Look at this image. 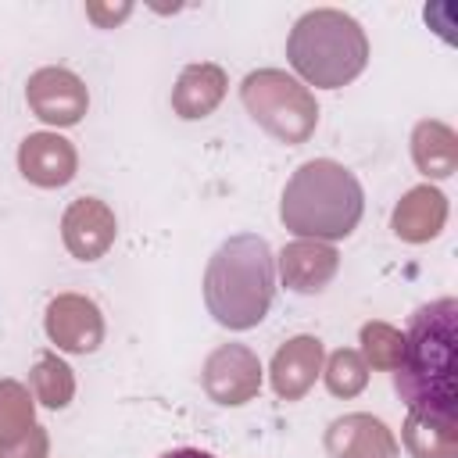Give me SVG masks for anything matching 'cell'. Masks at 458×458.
Wrapping results in <instances>:
<instances>
[{
	"label": "cell",
	"mask_w": 458,
	"mask_h": 458,
	"mask_svg": "<svg viewBox=\"0 0 458 458\" xmlns=\"http://www.w3.org/2000/svg\"><path fill=\"white\" fill-rule=\"evenodd\" d=\"M458 301L440 297L422 304L404 333L401 361L394 369V390L408 404L411 415L429 419L444 429H458Z\"/></svg>",
	"instance_id": "1"
},
{
	"label": "cell",
	"mask_w": 458,
	"mask_h": 458,
	"mask_svg": "<svg viewBox=\"0 0 458 458\" xmlns=\"http://www.w3.org/2000/svg\"><path fill=\"white\" fill-rule=\"evenodd\" d=\"M75 168H79V154L72 140L57 132H29L18 147V172L32 186H43V190L68 186L75 179Z\"/></svg>",
	"instance_id": "10"
},
{
	"label": "cell",
	"mask_w": 458,
	"mask_h": 458,
	"mask_svg": "<svg viewBox=\"0 0 458 458\" xmlns=\"http://www.w3.org/2000/svg\"><path fill=\"white\" fill-rule=\"evenodd\" d=\"M365 211L361 182L351 168L329 157L304 161L283 186L279 218L301 240H344L358 229Z\"/></svg>",
	"instance_id": "2"
},
{
	"label": "cell",
	"mask_w": 458,
	"mask_h": 458,
	"mask_svg": "<svg viewBox=\"0 0 458 458\" xmlns=\"http://www.w3.org/2000/svg\"><path fill=\"white\" fill-rule=\"evenodd\" d=\"M276 265L283 286H290L293 293H322L340 268V254L322 240H293L279 250Z\"/></svg>",
	"instance_id": "12"
},
{
	"label": "cell",
	"mask_w": 458,
	"mask_h": 458,
	"mask_svg": "<svg viewBox=\"0 0 458 458\" xmlns=\"http://www.w3.org/2000/svg\"><path fill=\"white\" fill-rule=\"evenodd\" d=\"M25 104L39 122L64 129V125L82 122V114L89 107V93H86V82L75 72L50 64V68H39V72L29 75Z\"/></svg>",
	"instance_id": "7"
},
{
	"label": "cell",
	"mask_w": 458,
	"mask_h": 458,
	"mask_svg": "<svg viewBox=\"0 0 458 458\" xmlns=\"http://www.w3.org/2000/svg\"><path fill=\"white\" fill-rule=\"evenodd\" d=\"M47 454H50V437L43 426H32L14 444H0V458H47Z\"/></svg>",
	"instance_id": "22"
},
{
	"label": "cell",
	"mask_w": 458,
	"mask_h": 458,
	"mask_svg": "<svg viewBox=\"0 0 458 458\" xmlns=\"http://www.w3.org/2000/svg\"><path fill=\"white\" fill-rule=\"evenodd\" d=\"M47 336L57 344V351L89 354L104 344V315L82 293H57L47 304Z\"/></svg>",
	"instance_id": "8"
},
{
	"label": "cell",
	"mask_w": 458,
	"mask_h": 458,
	"mask_svg": "<svg viewBox=\"0 0 458 458\" xmlns=\"http://www.w3.org/2000/svg\"><path fill=\"white\" fill-rule=\"evenodd\" d=\"M401 347H404V333L390 322H365L361 326V358L369 369L379 372H394L401 361Z\"/></svg>",
	"instance_id": "20"
},
{
	"label": "cell",
	"mask_w": 458,
	"mask_h": 458,
	"mask_svg": "<svg viewBox=\"0 0 458 458\" xmlns=\"http://www.w3.org/2000/svg\"><path fill=\"white\" fill-rule=\"evenodd\" d=\"M444 222H447V197L437 186L422 182V186H411L397 200L394 218H390V229L404 243H429V240L440 236Z\"/></svg>",
	"instance_id": "14"
},
{
	"label": "cell",
	"mask_w": 458,
	"mask_h": 458,
	"mask_svg": "<svg viewBox=\"0 0 458 458\" xmlns=\"http://www.w3.org/2000/svg\"><path fill=\"white\" fill-rule=\"evenodd\" d=\"M129 11H132L129 4H118V7H100V4H86V14H89V18H93V21L100 25V29H111V25H114V21H122V18L129 14Z\"/></svg>",
	"instance_id": "23"
},
{
	"label": "cell",
	"mask_w": 458,
	"mask_h": 458,
	"mask_svg": "<svg viewBox=\"0 0 458 458\" xmlns=\"http://www.w3.org/2000/svg\"><path fill=\"white\" fill-rule=\"evenodd\" d=\"M225 72L211 61H197V64H186L175 79V89H172V111L186 122H197V118H208L222 97H225Z\"/></svg>",
	"instance_id": "15"
},
{
	"label": "cell",
	"mask_w": 458,
	"mask_h": 458,
	"mask_svg": "<svg viewBox=\"0 0 458 458\" xmlns=\"http://www.w3.org/2000/svg\"><path fill=\"white\" fill-rule=\"evenodd\" d=\"M286 61L304 82L318 89H340L365 72L369 39L351 14L336 7H315L293 21L286 36Z\"/></svg>",
	"instance_id": "4"
},
{
	"label": "cell",
	"mask_w": 458,
	"mask_h": 458,
	"mask_svg": "<svg viewBox=\"0 0 458 458\" xmlns=\"http://www.w3.org/2000/svg\"><path fill=\"white\" fill-rule=\"evenodd\" d=\"M200 386L215 404H225V408L247 404L261 390V361L243 344H222L208 354L200 369Z\"/></svg>",
	"instance_id": "6"
},
{
	"label": "cell",
	"mask_w": 458,
	"mask_h": 458,
	"mask_svg": "<svg viewBox=\"0 0 458 458\" xmlns=\"http://www.w3.org/2000/svg\"><path fill=\"white\" fill-rule=\"evenodd\" d=\"M114 236H118L114 211L100 197H79L68 204V211L61 218V240H64L72 258L97 261L111 250Z\"/></svg>",
	"instance_id": "9"
},
{
	"label": "cell",
	"mask_w": 458,
	"mask_h": 458,
	"mask_svg": "<svg viewBox=\"0 0 458 458\" xmlns=\"http://www.w3.org/2000/svg\"><path fill=\"white\" fill-rule=\"evenodd\" d=\"M411 161L426 179H447L458 172V136L451 125L426 118L411 129Z\"/></svg>",
	"instance_id": "16"
},
{
	"label": "cell",
	"mask_w": 458,
	"mask_h": 458,
	"mask_svg": "<svg viewBox=\"0 0 458 458\" xmlns=\"http://www.w3.org/2000/svg\"><path fill=\"white\" fill-rule=\"evenodd\" d=\"M36 426L32 394L18 379H0V444L21 440Z\"/></svg>",
	"instance_id": "19"
},
{
	"label": "cell",
	"mask_w": 458,
	"mask_h": 458,
	"mask_svg": "<svg viewBox=\"0 0 458 458\" xmlns=\"http://www.w3.org/2000/svg\"><path fill=\"white\" fill-rule=\"evenodd\" d=\"M401 437H404V447L411 458H458V429H444L411 411L404 419Z\"/></svg>",
	"instance_id": "18"
},
{
	"label": "cell",
	"mask_w": 458,
	"mask_h": 458,
	"mask_svg": "<svg viewBox=\"0 0 458 458\" xmlns=\"http://www.w3.org/2000/svg\"><path fill=\"white\" fill-rule=\"evenodd\" d=\"M29 383H32V397H36L39 404L54 408V411L64 408V404L72 401V394H75V376H72V369H68L54 351H43V354H39V361H36Z\"/></svg>",
	"instance_id": "17"
},
{
	"label": "cell",
	"mask_w": 458,
	"mask_h": 458,
	"mask_svg": "<svg viewBox=\"0 0 458 458\" xmlns=\"http://www.w3.org/2000/svg\"><path fill=\"white\" fill-rule=\"evenodd\" d=\"M157 458H215V454L197 451V447H175V451H165V454H157Z\"/></svg>",
	"instance_id": "24"
},
{
	"label": "cell",
	"mask_w": 458,
	"mask_h": 458,
	"mask_svg": "<svg viewBox=\"0 0 458 458\" xmlns=\"http://www.w3.org/2000/svg\"><path fill=\"white\" fill-rule=\"evenodd\" d=\"M322 376H326V386H329L333 397H358L365 390V383H369V365H365V358L358 351L340 347V351L329 354Z\"/></svg>",
	"instance_id": "21"
},
{
	"label": "cell",
	"mask_w": 458,
	"mask_h": 458,
	"mask_svg": "<svg viewBox=\"0 0 458 458\" xmlns=\"http://www.w3.org/2000/svg\"><path fill=\"white\" fill-rule=\"evenodd\" d=\"M240 100H243L247 114L286 147H301L318 125L315 93L301 79L286 75L283 68L250 72L240 86Z\"/></svg>",
	"instance_id": "5"
},
{
	"label": "cell",
	"mask_w": 458,
	"mask_h": 458,
	"mask_svg": "<svg viewBox=\"0 0 458 458\" xmlns=\"http://www.w3.org/2000/svg\"><path fill=\"white\" fill-rule=\"evenodd\" d=\"M276 293V258L258 233L229 236L208 261L204 304L225 329H254Z\"/></svg>",
	"instance_id": "3"
},
{
	"label": "cell",
	"mask_w": 458,
	"mask_h": 458,
	"mask_svg": "<svg viewBox=\"0 0 458 458\" xmlns=\"http://www.w3.org/2000/svg\"><path fill=\"white\" fill-rule=\"evenodd\" d=\"M326 454L329 458H397V440L383 419L369 411H351L329 422Z\"/></svg>",
	"instance_id": "11"
},
{
	"label": "cell",
	"mask_w": 458,
	"mask_h": 458,
	"mask_svg": "<svg viewBox=\"0 0 458 458\" xmlns=\"http://www.w3.org/2000/svg\"><path fill=\"white\" fill-rule=\"evenodd\" d=\"M322 372V340L318 336H290L268 365L272 390L283 401H301Z\"/></svg>",
	"instance_id": "13"
}]
</instances>
